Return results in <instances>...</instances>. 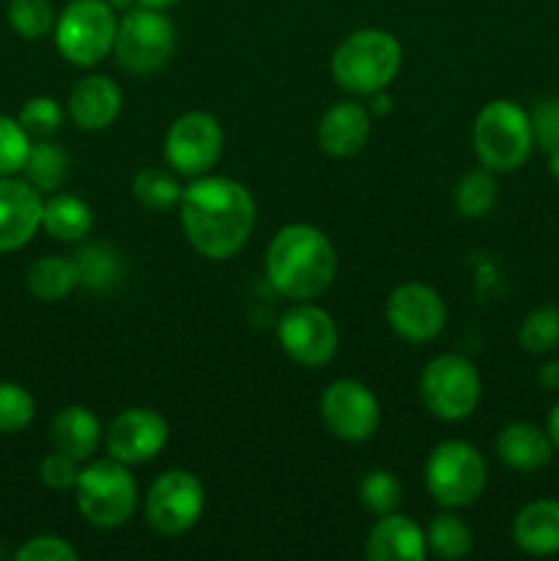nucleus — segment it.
Wrapping results in <instances>:
<instances>
[{
	"label": "nucleus",
	"instance_id": "f257e3e1",
	"mask_svg": "<svg viewBox=\"0 0 559 561\" xmlns=\"http://www.w3.org/2000/svg\"><path fill=\"white\" fill-rule=\"evenodd\" d=\"M181 228L197 255L228 261L250 241L255 230V197L241 181L228 175H197L184 186Z\"/></svg>",
	"mask_w": 559,
	"mask_h": 561
},
{
	"label": "nucleus",
	"instance_id": "f03ea898",
	"mask_svg": "<svg viewBox=\"0 0 559 561\" xmlns=\"http://www.w3.org/2000/svg\"><path fill=\"white\" fill-rule=\"evenodd\" d=\"M338 274V252L321 228L290 222L266 247V277L280 296L310 301L329 290Z\"/></svg>",
	"mask_w": 559,
	"mask_h": 561
},
{
	"label": "nucleus",
	"instance_id": "7ed1b4c3",
	"mask_svg": "<svg viewBox=\"0 0 559 561\" xmlns=\"http://www.w3.org/2000/svg\"><path fill=\"white\" fill-rule=\"evenodd\" d=\"M403 49L384 27H360L349 33L332 53V77L351 96L384 91L398 77Z\"/></svg>",
	"mask_w": 559,
	"mask_h": 561
},
{
	"label": "nucleus",
	"instance_id": "20e7f679",
	"mask_svg": "<svg viewBox=\"0 0 559 561\" xmlns=\"http://www.w3.org/2000/svg\"><path fill=\"white\" fill-rule=\"evenodd\" d=\"M471 146L482 168L493 173H513L535 148L529 113L510 99H493L477 113Z\"/></svg>",
	"mask_w": 559,
	"mask_h": 561
},
{
	"label": "nucleus",
	"instance_id": "39448f33",
	"mask_svg": "<svg viewBox=\"0 0 559 561\" xmlns=\"http://www.w3.org/2000/svg\"><path fill=\"white\" fill-rule=\"evenodd\" d=\"M75 502L82 518L96 529H118L137 507V482L129 466L115 458L82 466L75 485Z\"/></svg>",
	"mask_w": 559,
	"mask_h": 561
},
{
	"label": "nucleus",
	"instance_id": "423d86ee",
	"mask_svg": "<svg viewBox=\"0 0 559 561\" xmlns=\"http://www.w3.org/2000/svg\"><path fill=\"white\" fill-rule=\"evenodd\" d=\"M118 11L107 0H71L55 20V47L71 66L91 69L113 53Z\"/></svg>",
	"mask_w": 559,
	"mask_h": 561
},
{
	"label": "nucleus",
	"instance_id": "0eeeda50",
	"mask_svg": "<svg viewBox=\"0 0 559 561\" xmlns=\"http://www.w3.org/2000/svg\"><path fill=\"white\" fill-rule=\"evenodd\" d=\"M488 482L486 458L469 442L449 438L431 449L425 460V488L433 502L460 510L482 496Z\"/></svg>",
	"mask_w": 559,
	"mask_h": 561
},
{
	"label": "nucleus",
	"instance_id": "6e6552de",
	"mask_svg": "<svg viewBox=\"0 0 559 561\" xmlns=\"http://www.w3.org/2000/svg\"><path fill=\"white\" fill-rule=\"evenodd\" d=\"M175 49V25L164 11L132 5L118 16L113 55L129 75H153Z\"/></svg>",
	"mask_w": 559,
	"mask_h": 561
},
{
	"label": "nucleus",
	"instance_id": "1a4fd4ad",
	"mask_svg": "<svg viewBox=\"0 0 559 561\" xmlns=\"http://www.w3.org/2000/svg\"><path fill=\"white\" fill-rule=\"evenodd\" d=\"M425 409L442 422H460L480 405L482 381L477 367L460 354H438L420 376Z\"/></svg>",
	"mask_w": 559,
	"mask_h": 561
},
{
	"label": "nucleus",
	"instance_id": "9d476101",
	"mask_svg": "<svg viewBox=\"0 0 559 561\" xmlns=\"http://www.w3.org/2000/svg\"><path fill=\"white\" fill-rule=\"evenodd\" d=\"M203 510H206V491L192 471L170 469L148 488L146 520L157 535H184L201 520Z\"/></svg>",
	"mask_w": 559,
	"mask_h": 561
},
{
	"label": "nucleus",
	"instance_id": "9b49d317",
	"mask_svg": "<svg viewBox=\"0 0 559 561\" xmlns=\"http://www.w3.org/2000/svg\"><path fill=\"white\" fill-rule=\"evenodd\" d=\"M277 340L290 362L310 370L329 365L340 345L338 323L323 307L310 301H296L290 310L283 312L277 323Z\"/></svg>",
	"mask_w": 559,
	"mask_h": 561
},
{
	"label": "nucleus",
	"instance_id": "f8f14e48",
	"mask_svg": "<svg viewBox=\"0 0 559 561\" xmlns=\"http://www.w3.org/2000/svg\"><path fill=\"white\" fill-rule=\"evenodd\" d=\"M225 135L219 121L203 110H190L170 124L164 135V162L181 175H206L223 157Z\"/></svg>",
	"mask_w": 559,
	"mask_h": 561
},
{
	"label": "nucleus",
	"instance_id": "ddd939ff",
	"mask_svg": "<svg viewBox=\"0 0 559 561\" xmlns=\"http://www.w3.org/2000/svg\"><path fill=\"white\" fill-rule=\"evenodd\" d=\"M321 420L334 438L349 444L367 442L381 425L378 398L356 378H338L321 394Z\"/></svg>",
	"mask_w": 559,
	"mask_h": 561
},
{
	"label": "nucleus",
	"instance_id": "4468645a",
	"mask_svg": "<svg viewBox=\"0 0 559 561\" xmlns=\"http://www.w3.org/2000/svg\"><path fill=\"white\" fill-rule=\"evenodd\" d=\"M387 323L406 343H431L447 323V307L438 290L425 283H403L389 294Z\"/></svg>",
	"mask_w": 559,
	"mask_h": 561
},
{
	"label": "nucleus",
	"instance_id": "2eb2a0df",
	"mask_svg": "<svg viewBox=\"0 0 559 561\" xmlns=\"http://www.w3.org/2000/svg\"><path fill=\"white\" fill-rule=\"evenodd\" d=\"M170 442V425L153 409H126L104 431V447L110 458L126 466L148 463Z\"/></svg>",
	"mask_w": 559,
	"mask_h": 561
},
{
	"label": "nucleus",
	"instance_id": "dca6fc26",
	"mask_svg": "<svg viewBox=\"0 0 559 561\" xmlns=\"http://www.w3.org/2000/svg\"><path fill=\"white\" fill-rule=\"evenodd\" d=\"M42 192L25 179L0 175V252L22 250L42 228Z\"/></svg>",
	"mask_w": 559,
	"mask_h": 561
},
{
	"label": "nucleus",
	"instance_id": "f3484780",
	"mask_svg": "<svg viewBox=\"0 0 559 561\" xmlns=\"http://www.w3.org/2000/svg\"><path fill=\"white\" fill-rule=\"evenodd\" d=\"M121 107H124L121 85L104 75L82 77L69 93V115L82 131L107 129L121 115Z\"/></svg>",
	"mask_w": 559,
	"mask_h": 561
},
{
	"label": "nucleus",
	"instance_id": "a211bd4d",
	"mask_svg": "<svg viewBox=\"0 0 559 561\" xmlns=\"http://www.w3.org/2000/svg\"><path fill=\"white\" fill-rule=\"evenodd\" d=\"M370 137V110L360 102H338L318 121V146L334 159L354 157Z\"/></svg>",
	"mask_w": 559,
	"mask_h": 561
},
{
	"label": "nucleus",
	"instance_id": "6ab92c4d",
	"mask_svg": "<svg viewBox=\"0 0 559 561\" xmlns=\"http://www.w3.org/2000/svg\"><path fill=\"white\" fill-rule=\"evenodd\" d=\"M365 557L370 561H425V531L420 529L417 520L400 515L398 510L381 515L367 535Z\"/></svg>",
	"mask_w": 559,
	"mask_h": 561
},
{
	"label": "nucleus",
	"instance_id": "aec40b11",
	"mask_svg": "<svg viewBox=\"0 0 559 561\" xmlns=\"http://www.w3.org/2000/svg\"><path fill=\"white\" fill-rule=\"evenodd\" d=\"M102 438V422L85 405H66V409H60L53 416V425H49V444H53V449L69 455L77 463L91 460Z\"/></svg>",
	"mask_w": 559,
	"mask_h": 561
},
{
	"label": "nucleus",
	"instance_id": "412c9836",
	"mask_svg": "<svg viewBox=\"0 0 559 561\" xmlns=\"http://www.w3.org/2000/svg\"><path fill=\"white\" fill-rule=\"evenodd\" d=\"M497 455L507 469L532 474V471L548 466L554 444L543 427L532 425V422H510L497 436Z\"/></svg>",
	"mask_w": 559,
	"mask_h": 561
},
{
	"label": "nucleus",
	"instance_id": "4be33fe9",
	"mask_svg": "<svg viewBox=\"0 0 559 561\" xmlns=\"http://www.w3.org/2000/svg\"><path fill=\"white\" fill-rule=\"evenodd\" d=\"M513 540L529 557L559 553V502L537 499L526 504L513 520Z\"/></svg>",
	"mask_w": 559,
	"mask_h": 561
},
{
	"label": "nucleus",
	"instance_id": "5701e85b",
	"mask_svg": "<svg viewBox=\"0 0 559 561\" xmlns=\"http://www.w3.org/2000/svg\"><path fill=\"white\" fill-rule=\"evenodd\" d=\"M42 228L58 241H82L93 228V211L82 197L69 192H53L44 201Z\"/></svg>",
	"mask_w": 559,
	"mask_h": 561
},
{
	"label": "nucleus",
	"instance_id": "b1692460",
	"mask_svg": "<svg viewBox=\"0 0 559 561\" xmlns=\"http://www.w3.org/2000/svg\"><path fill=\"white\" fill-rule=\"evenodd\" d=\"M77 288H80V272L75 266V257L44 255L27 268V290L38 301H60Z\"/></svg>",
	"mask_w": 559,
	"mask_h": 561
},
{
	"label": "nucleus",
	"instance_id": "393cba45",
	"mask_svg": "<svg viewBox=\"0 0 559 561\" xmlns=\"http://www.w3.org/2000/svg\"><path fill=\"white\" fill-rule=\"evenodd\" d=\"M22 173H25L27 184L36 186L38 192H49L53 195L69 179V153L58 142L49 140V137L47 140L33 142Z\"/></svg>",
	"mask_w": 559,
	"mask_h": 561
},
{
	"label": "nucleus",
	"instance_id": "a878e982",
	"mask_svg": "<svg viewBox=\"0 0 559 561\" xmlns=\"http://www.w3.org/2000/svg\"><path fill=\"white\" fill-rule=\"evenodd\" d=\"M453 201L466 219L488 217L499 201V184L493 179V170L475 168L460 175L453 190Z\"/></svg>",
	"mask_w": 559,
	"mask_h": 561
},
{
	"label": "nucleus",
	"instance_id": "bb28decb",
	"mask_svg": "<svg viewBox=\"0 0 559 561\" xmlns=\"http://www.w3.org/2000/svg\"><path fill=\"white\" fill-rule=\"evenodd\" d=\"M425 542H427V553L438 559H466L475 548V535L466 526V520H460L458 515L453 513H438L433 515L431 524L425 529Z\"/></svg>",
	"mask_w": 559,
	"mask_h": 561
},
{
	"label": "nucleus",
	"instance_id": "cd10ccee",
	"mask_svg": "<svg viewBox=\"0 0 559 561\" xmlns=\"http://www.w3.org/2000/svg\"><path fill=\"white\" fill-rule=\"evenodd\" d=\"M132 195H135V201L140 203L146 211L168 214L170 208L181 206L184 186H181L179 179L170 175L168 170L146 168L135 175V181H132Z\"/></svg>",
	"mask_w": 559,
	"mask_h": 561
},
{
	"label": "nucleus",
	"instance_id": "c85d7f7f",
	"mask_svg": "<svg viewBox=\"0 0 559 561\" xmlns=\"http://www.w3.org/2000/svg\"><path fill=\"white\" fill-rule=\"evenodd\" d=\"M75 266L80 285L91 290H110L121 279L124 261L110 244H85L75 252Z\"/></svg>",
	"mask_w": 559,
	"mask_h": 561
},
{
	"label": "nucleus",
	"instance_id": "c756f323",
	"mask_svg": "<svg viewBox=\"0 0 559 561\" xmlns=\"http://www.w3.org/2000/svg\"><path fill=\"white\" fill-rule=\"evenodd\" d=\"M5 16H9L11 31L27 42L49 36L55 31V20H58L49 0H9Z\"/></svg>",
	"mask_w": 559,
	"mask_h": 561
},
{
	"label": "nucleus",
	"instance_id": "7c9ffc66",
	"mask_svg": "<svg viewBox=\"0 0 559 561\" xmlns=\"http://www.w3.org/2000/svg\"><path fill=\"white\" fill-rule=\"evenodd\" d=\"M356 496L365 510H370L373 515H389L400 507L403 502V485H400L398 477L387 469H370L360 480L356 488Z\"/></svg>",
	"mask_w": 559,
	"mask_h": 561
},
{
	"label": "nucleus",
	"instance_id": "2f4dec72",
	"mask_svg": "<svg viewBox=\"0 0 559 561\" xmlns=\"http://www.w3.org/2000/svg\"><path fill=\"white\" fill-rule=\"evenodd\" d=\"M521 348L529 354H546V351L557 348L559 343V310L551 305H543L532 310L524 318L518 329Z\"/></svg>",
	"mask_w": 559,
	"mask_h": 561
},
{
	"label": "nucleus",
	"instance_id": "473e14b6",
	"mask_svg": "<svg viewBox=\"0 0 559 561\" xmlns=\"http://www.w3.org/2000/svg\"><path fill=\"white\" fill-rule=\"evenodd\" d=\"M36 416V400L25 387L14 381H0V433H22Z\"/></svg>",
	"mask_w": 559,
	"mask_h": 561
},
{
	"label": "nucleus",
	"instance_id": "72a5a7b5",
	"mask_svg": "<svg viewBox=\"0 0 559 561\" xmlns=\"http://www.w3.org/2000/svg\"><path fill=\"white\" fill-rule=\"evenodd\" d=\"M31 146V135L20 124V118L0 113V175L22 173Z\"/></svg>",
	"mask_w": 559,
	"mask_h": 561
},
{
	"label": "nucleus",
	"instance_id": "f704fd0d",
	"mask_svg": "<svg viewBox=\"0 0 559 561\" xmlns=\"http://www.w3.org/2000/svg\"><path fill=\"white\" fill-rule=\"evenodd\" d=\"M16 118L25 126L27 135L36 137V140H47L64 124V110H60V104L53 96H33L22 104Z\"/></svg>",
	"mask_w": 559,
	"mask_h": 561
},
{
	"label": "nucleus",
	"instance_id": "c9c22d12",
	"mask_svg": "<svg viewBox=\"0 0 559 561\" xmlns=\"http://www.w3.org/2000/svg\"><path fill=\"white\" fill-rule=\"evenodd\" d=\"M532 137L540 151L551 153L559 148V96L540 99L529 113Z\"/></svg>",
	"mask_w": 559,
	"mask_h": 561
},
{
	"label": "nucleus",
	"instance_id": "e433bc0d",
	"mask_svg": "<svg viewBox=\"0 0 559 561\" xmlns=\"http://www.w3.org/2000/svg\"><path fill=\"white\" fill-rule=\"evenodd\" d=\"M77 477H80V463L69 455L53 449L49 455H44L42 463H38V480L49 488V491H75Z\"/></svg>",
	"mask_w": 559,
	"mask_h": 561
},
{
	"label": "nucleus",
	"instance_id": "4c0bfd02",
	"mask_svg": "<svg viewBox=\"0 0 559 561\" xmlns=\"http://www.w3.org/2000/svg\"><path fill=\"white\" fill-rule=\"evenodd\" d=\"M16 561H77V548L58 535L31 537L25 546L16 548Z\"/></svg>",
	"mask_w": 559,
	"mask_h": 561
},
{
	"label": "nucleus",
	"instance_id": "58836bf2",
	"mask_svg": "<svg viewBox=\"0 0 559 561\" xmlns=\"http://www.w3.org/2000/svg\"><path fill=\"white\" fill-rule=\"evenodd\" d=\"M537 378H540V383L546 389H559V362H548V365H543L540 373H537Z\"/></svg>",
	"mask_w": 559,
	"mask_h": 561
},
{
	"label": "nucleus",
	"instance_id": "ea45409f",
	"mask_svg": "<svg viewBox=\"0 0 559 561\" xmlns=\"http://www.w3.org/2000/svg\"><path fill=\"white\" fill-rule=\"evenodd\" d=\"M370 99H373V102L367 104V110H370V115H384V113H387V110H392V99H389L384 91L370 93Z\"/></svg>",
	"mask_w": 559,
	"mask_h": 561
},
{
	"label": "nucleus",
	"instance_id": "a19ab883",
	"mask_svg": "<svg viewBox=\"0 0 559 561\" xmlns=\"http://www.w3.org/2000/svg\"><path fill=\"white\" fill-rule=\"evenodd\" d=\"M548 438H551V444H554V449H557L559 453V403L554 405L551 409V414H548Z\"/></svg>",
	"mask_w": 559,
	"mask_h": 561
},
{
	"label": "nucleus",
	"instance_id": "79ce46f5",
	"mask_svg": "<svg viewBox=\"0 0 559 561\" xmlns=\"http://www.w3.org/2000/svg\"><path fill=\"white\" fill-rule=\"evenodd\" d=\"M179 3L181 0H135V5H146V9H157V11H168Z\"/></svg>",
	"mask_w": 559,
	"mask_h": 561
},
{
	"label": "nucleus",
	"instance_id": "37998d69",
	"mask_svg": "<svg viewBox=\"0 0 559 561\" xmlns=\"http://www.w3.org/2000/svg\"><path fill=\"white\" fill-rule=\"evenodd\" d=\"M548 170H551L554 179L559 181V148H557V151L548 153Z\"/></svg>",
	"mask_w": 559,
	"mask_h": 561
},
{
	"label": "nucleus",
	"instance_id": "c03bdc74",
	"mask_svg": "<svg viewBox=\"0 0 559 561\" xmlns=\"http://www.w3.org/2000/svg\"><path fill=\"white\" fill-rule=\"evenodd\" d=\"M110 5H113L115 11H121V14H124L126 9H132V5H135V0H107Z\"/></svg>",
	"mask_w": 559,
	"mask_h": 561
}]
</instances>
